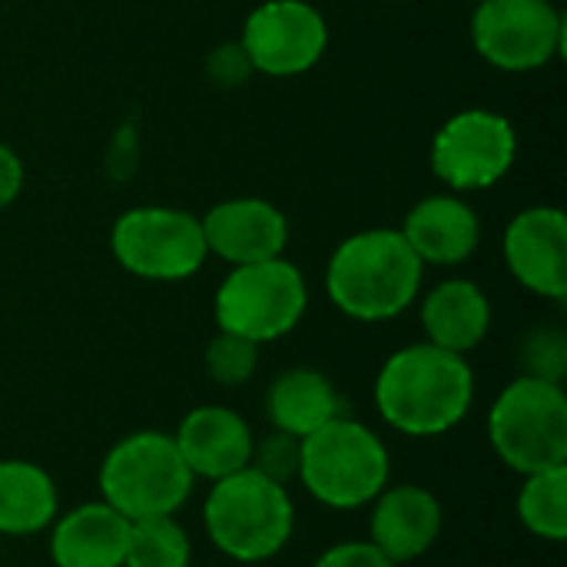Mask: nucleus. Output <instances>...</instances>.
<instances>
[{
    "instance_id": "obj_10",
    "label": "nucleus",
    "mask_w": 567,
    "mask_h": 567,
    "mask_svg": "<svg viewBox=\"0 0 567 567\" xmlns=\"http://www.w3.org/2000/svg\"><path fill=\"white\" fill-rule=\"evenodd\" d=\"M518 156L515 126L492 110H462L455 113L432 143L435 176L458 189H488L508 176Z\"/></svg>"
},
{
    "instance_id": "obj_22",
    "label": "nucleus",
    "mask_w": 567,
    "mask_h": 567,
    "mask_svg": "<svg viewBox=\"0 0 567 567\" xmlns=\"http://www.w3.org/2000/svg\"><path fill=\"white\" fill-rule=\"evenodd\" d=\"M193 542L176 515L130 522L123 567H189Z\"/></svg>"
},
{
    "instance_id": "obj_14",
    "label": "nucleus",
    "mask_w": 567,
    "mask_h": 567,
    "mask_svg": "<svg viewBox=\"0 0 567 567\" xmlns=\"http://www.w3.org/2000/svg\"><path fill=\"white\" fill-rule=\"evenodd\" d=\"M369 505V542L392 565L419 561L435 548L445 525V512L435 492L422 485H385Z\"/></svg>"
},
{
    "instance_id": "obj_16",
    "label": "nucleus",
    "mask_w": 567,
    "mask_h": 567,
    "mask_svg": "<svg viewBox=\"0 0 567 567\" xmlns=\"http://www.w3.org/2000/svg\"><path fill=\"white\" fill-rule=\"evenodd\" d=\"M130 518L100 502H83L50 525V558L56 567H123Z\"/></svg>"
},
{
    "instance_id": "obj_3",
    "label": "nucleus",
    "mask_w": 567,
    "mask_h": 567,
    "mask_svg": "<svg viewBox=\"0 0 567 567\" xmlns=\"http://www.w3.org/2000/svg\"><path fill=\"white\" fill-rule=\"evenodd\" d=\"M203 528L219 555L239 565H259L289 545L296 532V505L286 485L256 468H243L209 482Z\"/></svg>"
},
{
    "instance_id": "obj_2",
    "label": "nucleus",
    "mask_w": 567,
    "mask_h": 567,
    "mask_svg": "<svg viewBox=\"0 0 567 567\" xmlns=\"http://www.w3.org/2000/svg\"><path fill=\"white\" fill-rule=\"evenodd\" d=\"M422 276L425 266L399 229H362L336 246L326 289L342 316L389 322L415 302Z\"/></svg>"
},
{
    "instance_id": "obj_4",
    "label": "nucleus",
    "mask_w": 567,
    "mask_h": 567,
    "mask_svg": "<svg viewBox=\"0 0 567 567\" xmlns=\"http://www.w3.org/2000/svg\"><path fill=\"white\" fill-rule=\"evenodd\" d=\"M389 449L365 422L339 415L302 439L296 482L326 508L355 512L369 505L389 485Z\"/></svg>"
},
{
    "instance_id": "obj_19",
    "label": "nucleus",
    "mask_w": 567,
    "mask_h": 567,
    "mask_svg": "<svg viewBox=\"0 0 567 567\" xmlns=\"http://www.w3.org/2000/svg\"><path fill=\"white\" fill-rule=\"evenodd\" d=\"M339 415H346L342 395L319 369H286L266 389V419L276 432L306 439Z\"/></svg>"
},
{
    "instance_id": "obj_25",
    "label": "nucleus",
    "mask_w": 567,
    "mask_h": 567,
    "mask_svg": "<svg viewBox=\"0 0 567 567\" xmlns=\"http://www.w3.org/2000/svg\"><path fill=\"white\" fill-rule=\"evenodd\" d=\"M299 455H302V439L272 429L269 435L252 442L249 468H256L259 475L289 488V482H296V475H299Z\"/></svg>"
},
{
    "instance_id": "obj_12",
    "label": "nucleus",
    "mask_w": 567,
    "mask_h": 567,
    "mask_svg": "<svg viewBox=\"0 0 567 567\" xmlns=\"http://www.w3.org/2000/svg\"><path fill=\"white\" fill-rule=\"evenodd\" d=\"M508 272L535 296L561 302L567 296V216L558 206L522 209L502 239Z\"/></svg>"
},
{
    "instance_id": "obj_8",
    "label": "nucleus",
    "mask_w": 567,
    "mask_h": 567,
    "mask_svg": "<svg viewBox=\"0 0 567 567\" xmlns=\"http://www.w3.org/2000/svg\"><path fill=\"white\" fill-rule=\"evenodd\" d=\"M110 249L130 276L150 282L189 279L203 269L209 256L199 219L186 209L169 206L126 209L113 223Z\"/></svg>"
},
{
    "instance_id": "obj_18",
    "label": "nucleus",
    "mask_w": 567,
    "mask_h": 567,
    "mask_svg": "<svg viewBox=\"0 0 567 567\" xmlns=\"http://www.w3.org/2000/svg\"><path fill=\"white\" fill-rule=\"evenodd\" d=\"M425 342L468 355L492 329V302L472 279H445L422 302Z\"/></svg>"
},
{
    "instance_id": "obj_6",
    "label": "nucleus",
    "mask_w": 567,
    "mask_h": 567,
    "mask_svg": "<svg viewBox=\"0 0 567 567\" xmlns=\"http://www.w3.org/2000/svg\"><path fill=\"white\" fill-rule=\"evenodd\" d=\"M488 442L518 475L567 465L565 385L532 375L512 379L492 402Z\"/></svg>"
},
{
    "instance_id": "obj_29",
    "label": "nucleus",
    "mask_w": 567,
    "mask_h": 567,
    "mask_svg": "<svg viewBox=\"0 0 567 567\" xmlns=\"http://www.w3.org/2000/svg\"><path fill=\"white\" fill-rule=\"evenodd\" d=\"M130 156H136V140H133L130 130H120L113 136V146H110V173L116 179H123V176L133 173V159Z\"/></svg>"
},
{
    "instance_id": "obj_26",
    "label": "nucleus",
    "mask_w": 567,
    "mask_h": 567,
    "mask_svg": "<svg viewBox=\"0 0 567 567\" xmlns=\"http://www.w3.org/2000/svg\"><path fill=\"white\" fill-rule=\"evenodd\" d=\"M312 567H399L392 565L372 542H339L326 548Z\"/></svg>"
},
{
    "instance_id": "obj_13",
    "label": "nucleus",
    "mask_w": 567,
    "mask_h": 567,
    "mask_svg": "<svg viewBox=\"0 0 567 567\" xmlns=\"http://www.w3.org/2000/svg\"><path fill=\"white\" fill-rule=\"evenodd\" d=\"M199 226H203L206 252L219 256L229 266L276 259L289 246V223L282 209L256 196L216 203L199 219Z\"/></svg>"
},
{
    "instance_id": "obj_7",
    "label": "nucleus",
    "mask_w": 567,
    "mask_h": 567,
    "mask_svg": "<svg viewBox=\"0 0 567 567\" xmlns=\"http://www.w3.org/2000/svg\"><path fill=\"white\" fill-rule=\"evenodd\" d=\"M309 306V289L289 259H262L233 266L213 299V316L223 332L243 336L256 346L289 336Z\"/></svg>"
},
{
    "instance_id": "obj_27",
    "label": "nucleus",
    "mask_w": 567,
    "mask_h": 567,
    "mask_svg": "<svg viewBox=\"0 0 567 567\" xmlns=\"http://www.w3.org/2000/svg\"><path fill=\"white\" fill-rule=\"evenodd\" d=\"M206 70H209V80H216L219 86H239L252 73L249 56H246V50L239 43L216 47L209 53V60H206Z\"/></svg>"
},
{
    "instance_id": "obj_20",
    "label": "nucleus",
    "mask_w": 567,
    "mask_h": 567,
    "mask_svg": "<svg viewBox=\"0 0 567 567\" xmlns=\"http://www.w3.org/2000/svg\"><path fill=\"white\" fill-rule=\"evenodd\" d=\"M60 515V495L50 472L27 458H0V535L30 538Z\"/></svg>"
},
{
    "instance_id": "obj_24",
    "label": "nucleus",
    "mask_w": 567,
    "mask_h": 567,
    "mask_svg": "<svg viewBox=\"0 0 567 567\" xmlns=\"http://www.w3.org/2000/svg\"><path fill=\"white\" fill-rule=\"evenodd\" d=\"M522 375L545 379V382H565L567 372V336L555 326H538L522 342Z\"/></svg>"
},
{
    "instance_id": "obj_21",
    "label": "nucleus",
    "mask_w": 567,
    "mask_h": 567,
    "mask_svg": "<svg viewBox=\"0 0 567 567\" xmlns=\"http://www.w3.org/2000/svg\"><path fill=\"white\" fill-rule=\"evenodd\" d=\"M518 492V518L522 525L542 542H565L567 538V465L522 475Z\"/></svg>"
},
{
    "instance_id": "obj_1",
    "label": "nucleus",
    "mask_w": 567,
    "mask_h": 567,
    "mask_svg": "<svg viewBox=\"0 0 567 567\" xmlns=\"http://www.w3.org/2000/svg\"><path fill=\"white\" fill-rule=\"evenodd\" d=\"M372 395L389 429L409 439H439L472 412L475 372L465 355L415 342L385 359Z\"/></svg>"
},
{
    "instance_id": "obj_23",
    "label": "nucleus",
    "mask_w": 567,
    "mask_h": 567,
    "mask_svg": "<svg viewBox=\"0 0 567 567\" xmlns=\"http://www.w3.org/2000/svg\"><path fill=\"white\" fill-rule=\"evenodd\" d=\"M203 365H206V375L223 385V389H236V385H246L252 375H256V365H259V346L243 339V336H233V332H216L206 346V355H203Z\"/></svg>"
},
{
    "instance_id": "obj_17",
    "label": "nucleus",
    "mask_w": 567,
    "mask_h": 567,
    "mask_svg": "<svg viewBox=\"0 0 567 567\" xmlns=\"http://www.w3.org/2000/svg\"><path fill=\"white\" fill-rule=\"evenodd\" d=\"M412 252L422 266H458L472 259L482 239V226L475 209L458 196H425L419 199L402 229Z\"/></svg>"
},
{
    "instance_id": "obj_11",
    "label": "nucleus",
    "mask_w": 567,
    "mask_h": 567,
    "mask_svg": "<svg viewBox=\"0 0 567 567\" xmlns=\"http://www.w3.org/2000/svg\"><path fill=\"white\" fill-rule=\"evenodd\" d=\"M239 47L256 73L299 76L322 60L329 27L326 17L306 0H262L246 17Z\"/></svg>"
},
{
    "instance_id": "obj_28",
    "label": "nucleus",
    "mask_w": 567,
    "mask_h": 567,
    "mask_svg": "<svg viewBox=\"0 0 567 567\" xmlns=\"http://www.w3.org/2000/svg\"><path fill=\"white\" fill-rule=\"evenodd\" d=\"M23 189V163L20 156L0 143V209H7Z\"/></svg>"
},
{
    "instance_id": "obj_9",
    "label": "nucleus",
    "mask_w": 567,
    "mask_h": 567,
    "mask_svg": "<svg viewBox=\"0 0 567 567\" xmlns=\"http://www.w3.org/2000/svg\"><path fill=\"white\" fill-rule=\"evenodd\" d=\"M472 43L498 70H538L565 47V17L551 0H478Z\"/></svg>"
},
{
    "instance_id": "obj_5",
    "label": "nucleus",
    "mask_w": 567,
    "mask_h": 567,
    "mask_svg": "<svg viewBox=\"0 0 567 567\" xmlns=\"http://www.w3.org/2000/svg\"><path fill=\"white\" fill-rule=\"evenodd\" d=\"M100 498L123 518L176 515L193 495V475L169 432L143 429L120 439L100 465Z\"/></svg>"
},
{
    "instance_id": "obj_15",
    "label": "nucleus",
    "mask_w": 567,
    "mask_h": 567,
    "mask_svg": "<svg viewBox=\"0 0 567 567\" xmlns=\"http://www.w3.org/2000/svg\"><path fill=\"white\" fill-rule=\"evenodd\" d=\"M173 442L193 478L219 482L249 468L256 435L239 412L226 405H196L183 415Z\"/></svg>"
}]
</instances>
